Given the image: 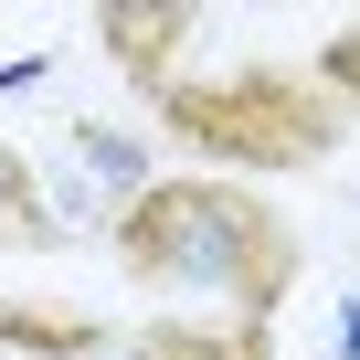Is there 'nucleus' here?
Returning <instances> with one entry per match:
<instances>
[{
    "label": "nucleus",
    "mask_w": 360,
    "mask_h": 360,
    "mask_svg": "<svg viewBox=\"0 0 360 360\" xmlns=\"http://www.w3.org/2000/svg\"><path fill=\"white\" fill-rule=\"evenodd\" d=\"M0 244H53V223H43V191H32V169L11 159V138H0Z\"/></svg>",
    "instance_id": "423d86ee"
},
{
    "label": "nucleus",
    "mask_w": 360,
    "mask_h": 360,
    "mask_svg": "<svg viewBox=\"0 0 360 360\" xmlns=\"http://www.w3.org/2000/svg\"><path fill=\"white\" fill-rule=\"evenodd\" d=\"M127 360H276V339L255 318H159Z\"/></svg>",
    "instance_id": "7ed1b4c3"
},
{
    "label": "nucleus",
    "mask_w": 360,
    "mask_h": 360,
    "mask_svg": "<svg viewBox=\"0 0 360 360\" xmlns=\"http://www.w3.org/2000/svg\"><path fill=\"white\" fill-rule=\"evenodd\" d=\"M117 265L148 276V286H212L265 328V307L297 286V233L265 202L223 191V180H159L117 223Z\"/></svg>",
    "instance_id": "f257e3e1"
},
{
    "label": "nucleus",
    "mask_w": 360,
    "mask_h": 360,
    "mask_svg": "<svg viewBox=\"0 0 360 360\" xmlns=\"http://www.w3.org/2000/svg\"><path fill=\"white\" fill-rule=\"evenodd\" d=\"M159 127L191 138L202 159H233V169H297V159H328L349 117L307 75L255 64V75H223V85H159Z\"/></svg>",
    "instance_id": "f03ea898"
},
{
    "label": "nucleus",
    "mask_w": 360,
    "mask_h": 360,
    "mask_svg": "<svg viewBox=\"0 0 360 360\" xmlns=\"http://www.w3.org/2000/svg\"><path fill=\"white\" fill-rule=\"evenodd\" d=\"M106 328L85 307H32V297H0V349H43V360H85Z\"/></svg>",
    "instance_id": "39448f33"
},
{
    "label": "nucleus",
    "mask_w": 360,
    "mask_h": 360,
    "mask_svg": "<svg viewBox=\"0 0 360 360\" xmlns=\"http://www.w3.org/2000/svg\"><path fill=\"white\" fill-rule=\"evenodd\" d=\"M191 32V11L180 0H159V11H138V0H117V11H96V43L138 75V85H159V64H169V43Z\"/></svg>",
    "instance_id": "20e7f679"
}]
</instances>
